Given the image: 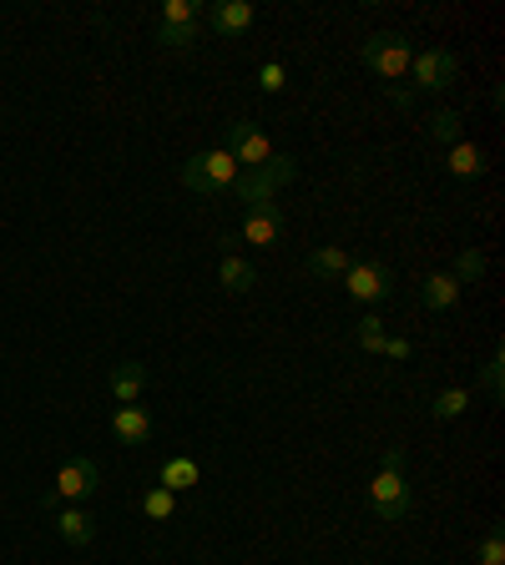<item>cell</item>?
<instances>
[{
	"label": "cell",
	"mask_w": 505,
	"mask_h": 565,
	"mask_svg": "<svg viewBox=\"0 0 505 565\" xmlns=\"http://www.w3.org/2000/svg\"><path fill=\"white\" fill-rule=\"evenodd\" d=\"M197 480H203V469H197L193 455H172V459H162V469H157V485H162V490H172V495L193 490Z\"/></svg>",
	"instance_id": "cell-16"
},
{
	"label": "cell",
	"mask_w": 505,
	"mask_h": 565,
	"mask_svg": "<svg viewBox=\"0 0 505 565\" xmlns=\"http://www.w3.org/2000/svg\"><path fill=\"white\" fill-rule=\"evenodd\" d=\"M339 283H344V293L354 303H385L395 293V268L369 258V263H350V273L339 278Z\"/></svg>",
	"instance_id": "cell-6"
},
{
	"label": "cell",
	"mask_w": 505,
	"mask_h": 565,
	"mask_svg": "<svg viewBox=\"0 0 505 565\" xmlns=\"http://www.w3.org/2000/svg\"><path fill=\"white\" fill-rule=\"evenodd\" d=\"M445 167L455 172V177H485V167H491V162H485V152L475 142H455V146H450Z\"/></svg>",
	"instance_id": "cell-18"
},
{
	"label": "cell",
	"mask_w": 505,
	"mask_h": 565,
	"mask_svg": "<svg viewBox=\"0 0 505 565\" xmlns=\"http://www.w3.org/2000/svg\"><path fill=\"white\" fill-rule=\"evenodd\" d=\"M101 490V469L97 459H66V465L56 469V480H51V506H82V500H92V495Z\"/></svg>",
	"instance_id": "cell-5"
},
{
	"label": "cell",
	"mask_w": 505,
	"mask_h": 565,
	"mask_svg": "<svg viewBox=\"0 0 505 565\" xmlns=\"http://www.w3.org/2000/svg\"><path fill=\"white\" fill-rule=\"evenodd\" d=\"M379 354H385L389 363H405L409 354H415V344H409V338H385V349H379Z\"/></svg>",
	"instance_id": "cell-29"
},
{
	"label": "cell",
	"mask_w": 505,
	"mask_h": 565,
	"mask_svg": "<svg viewBox=\"0 0 505 565\" xmlns=\"http://www.w3.org/2000/svg\"><path fill=\"white\" fill-rule=\"evenodd\" d=\"M238 162H233L223 146H213V152H193L187 162L178 167V182L182 187H193L197 197H228L233 182H238Z\"/></svg>",
	"instance_id": "cell-2"
},
{
	"label": "cell",
	"mask_w": 505,
	"mask_h": 565,
	"mask_svg": "<svg viewBox=\"0 0 505 565\" xmlns=\"http://www.w3.org/2000/svg\"><path fill=\"white\" fill-rule=\"evenodd\" d=\"M299 177V162H293L289 152H273L264 162V167H243L238 172V182H233V197H238L243 207H264V203H273L289 182Z\"/></svg>",
	"instance_id": "cell-1"
},
{
	"label": "cell",
	"mask_w": 505,
	"mask_h": 565,
	"mask_svg": "<svg viewBox=\"0 0 505 565\" xmlns=\"http://www.w3.org/2000/svg\"><path fill=\"white\" fill-rule=\"evenodd\" d=\"M364 66H369L374 76H385L389 86L405 82L409 76V61H415V46H409V36H399V31H374L369 41H364Z\"/></svg>",
	"instance_id": "cell-4"
},
{
	"label": "cell",
	"mask_w": 505,
	"mask_h": 565,
	"mask_svg": "<svg viewBox=\"0 0 505 565\" xmlns=\"http://www.w3.org/2000/svg\"><path fill=\"white\" fill-rule=\"evenodd\" d=\"M481 389H485V399H491V404H501V399H505V349H495L491 359H485Z\"/></svg>",
	"instance_id": "cell-21"
},
{
	"label": "cell",
	"mask_w": 505,
	"mask_h": 565,
	"mask_svg": "<svg viewBox=\"0 0 505 565\" xmlns=\"http://www.w3.org/2000/svg\"><path fill=\"white\" fill-rule=\"evenodd\" d=\"M470 389L465 384H450V389H440V394L430 399V420H460V414L470 410Z\"/></svg>",
	"instance_id": "cell-19"
},
{
	"label": "cell",
	"mask_w": 505,
	"mask_h": 565,
	"mask_svg": "<svg viewBox=\"0 0 505 565\" xmlns=\"http://www.w3.org/2000/svg\"><path fill=\"white\" fill-rule=\"evenodd\" d=\"M111 434H117L121 445H147L152 439V414L142 404H117L111 410Z\"/></svg>",
	"instance_id": "cell-12"
},
{
	"label": "cell",
	"mask_w": 505,
	"mask_h": 565,
	"mask_svg": "<svg viewBox=\"0 0 505 565\" xmlns=\"http://www.w3.org/2000/svg\"><path fill=\"white\" fill-rule=\"evenodd\" d=\"M283 86H289V72H283L278 61H264V66H258V91H268V97H278Z\"/></svg>",
	"instance_id": "cell-28"
},
{
	"label": "cell",
	"mask_w": 505,
	"mask_h": 565,
	"mask_svg": "<svg viewBox=\"0 0 505 565\" xmlns=\"http://www.w3.org/2000/svg\"><path fill=\"white\" fill-rule=\"evenodd\" d=\"M430 142H440V146H455L460 142V111H434L430 117Z\"/></svg>",
	"instance_id": "cell-25"
},
{
	"label": "cell",
	"mask_w": 505,
	"mask_h": 565,
	"mask_svg": "<svg viewBox=\"0 0 505 565\" xmlns=\"http://www.w3.org/2000/svg\"><path fill=\"white\" fill-rule=\"evenodd\" d=\"M450 278H455L460 289L481 283V278H485V253H481V248H460V258H455V268H450Z\"/></svg>",
	"instance_id": "cell-20"
},
{
	"label": "cell",
	"mask_w": 505,
	"mask_h": 565,
	"mask_svg": "<svg viewBox=\"0 0 505 565\" xmlns=\"http://www.w3.org/2000/svg\"><path fill=\"white\" fill-rule=\"evenodd\" d=\"M369 510L379 525H405L415 510V490H409L405 469H379L369 480Z\"/></svg>",
	"instance_id": "cell-3"
},
{
	"label": "cell",
	"mask_w": 505,
	"mask_h": 565,
	"mask_svg": "<svg viewBox=\"0 0 505 565\" xmlns=\"http://www.w3.org/2000/svg\"><path fill=\"white\" fill-rule=\"evenodd\" d=\"M238 238L248 242V248H273V242L283 238V213H278V203L248 207V213H243V228H238Z\"/></svg>",
	"instance_id": "cell-9"
},
{
	"label": "cell",
	"mask_w": 505,
	"mask_h": 565,
	"mask_svg": "<svg viewBox=\"0 0 505 565\" xmlns=\"http://www.w3.org/2000/svg\"><path fill=\"white\" fill-rule=\"evenodd\" d=\"M157 41H162L168 51L197 46V21H187V25H162V21H157Z\"/></svg>",
	"instance_id": "cell-26"
},
{
	"label": "cell",
	"mask_w": 505,
	"mask_h": 565,
	"mask_svg": "<svg viewBox=\"0 0 505 565\" xmlns=\"http://www.w3.org/2000/svg\"><path fill=\"white\" fill-rule=\"evenodd\" d=\"M207 25H213L217 36H243L253 25V6L248 0H213L207 6Z\"/></svg>",
	"instance_id": "cell-13"
},
{
	"label": "cell",
	"mask_w": 505,
	"mask_h": 565,
	"mask_svg": "<svg viewBox=\"0 0 505 565\" xmlns=\"http://www.w3.org/2000/svg\"><path fill=\"white\" fill-rule=\"evenodd\" d=\"M455 76H460V61L440 46L415 51V61H409V82H415V91H450Z\"/></svg>",
	"instance_id": "cell-7"
},
{
	"label": "cell",
	"mask_w": 505,
	"mask_h": 565,
	"mask_svg": "<svg viewBox=\"0 0 505 565\" xmlns=\"http://www.w3.org/2000/svg\"><path fill=\"white\" fill-rule=\"evenodd\" d=\"M142 515L147 520H172V515H178V495L162 490V485H152V490L142 495Z\"/></svg>",
	"instance_id": "cell-23"
},
{
	"label": "cell",
	"mask_w": 505,
	"mask_h": 565,
	"mask_svg": "<svg viewBox=\"0 0 505 565\" xmlns=\"http://www.w3.org/2000/svg\"><path fill=\"white\" fill-rule=\"evenodd\" d=\"M309 278L313 283H339V278L350 273V253H344V248H339V242H324V248H319V253H309Z\"/></svg>",
	"instance_id": "cell-15"
},
{
	"label": "cell",
	"mask_w": 505,
	"mask_h": 565,
	"mask_svg": "<svg viewBox=\"0 0 505 565\" xmlns=\"http://www.w3.org/2000/svg\"><path fill=\"white\" fill-rule=\"evenodd\" d=\"M147 363H137V359H121V363H111V379H107V389H111V399L117 404H137V399L147 394Z\"/></svg>",
	"instance_id": "cell-11"
},
{
	"label": "cell",
	"mask_w": 505,
	"mask_h": 565,
	"mask_svg": "<svg viewBox=\"0 0 505 565\" xmlns=\"http://www.w3.org/2000/svg\"><path fill=\"white\" fill-rule=\"evenodd\" d=\"M385 318L379 313H369V318H359V328H354V344H359V354H379L385 349Z\"/></svg>",
	"instance_id": "cell-22"
},
{
	"label": "cell",
	"mask_w": 505,
	"mask_h": 565,
	"mask_svg": "<svg viewBox=\"0 0 505 565\" xmlns=\"http://www.w3.org/2000/svg\"><path fill=\"white\" fill-rule=\"evenodd\" d=\"M217 283H223V289L228 293H253V283H258V273H253V263L248 258H238L228 248V253H223V263H217Z\"/></svg>",
	"instance_id": "cell-17"
},
{
	"label": "cell",
	"mask_w": 505,
	"mask_h": 565,
	"mask_svg": "<svg viewBox=\"0 0 505 565\" xmlns=\"http://www.w3.org/2000/svg\"><path fill=\"white\" fill-rule=\"evenodd\" d=\"M389 101H395L399 111H409L415 107V91H409V86H389Z\"/></svg>",
	"instance_id": "cell-31"
},
{
	"label": "cell",
	"mask_w": 505,
	"mask_h": 565,
	"mask_svg": "<svg viewBox=\"0 0 505 565\" xmlns=\"http://www.w3.org/2000/svg\"><path fill=\"white\" fill-rule=\"evenodd\" d=\"M460 293H465V289H460L450 273H425V278H420V303H425L430 313H450V308L460 303Z\"/></svg>",
	"instance_id": "cell-14"
},
{
	"label": "cell",
	"mask_w": 505,
	"mask_h": 565,
	"mask_svg": "<svg viewBox=\"0 0 505 565\" xmlns=\"http://www.w3.org/2000/svg\"><path fill=\"white\" fill-rule=\"evenodd\" d=\"M475 565H505V530L491 525L481 535V545H475Z\"/></svg>",
	"instance_id": "cell-24"
},
{
	"label": "cell",
	"mask_w": 505,
	"mask_h": 565,
	"mask_svg": "<svg viewBox=\"0 0 505 565\" xmlns=\"http://www.w3.org/2000/svg\"><path fill=\"white\" fill-rule=\"evenodd\" d=\"M379 469H405V445H389L385 455H379Z\"/></svg>",
	"instance_id": "cell-30"
},
{
	"label": "cell",
	"mask_w": 505,
	"mask_h": 565,
	"mask_svg": "<svg viewBox=\"0 0 505 565\" xmlns=\"http://www.w3.org/2000/svg\"><path fill=\"white\" fill-rule=\"evenodd\" d=\"M187 21H203V6H197V0H168V6H162V25H187Z\"/></svg>",
	"instance_id": "cell-27"
},
{
	"label": "cell",
	"mask_w": 505,
	"mask_h": 565,
	"mask_svg": "<svg viewBox=\"0 0 505 565\" xmlns=\"http://www.w3.org/2000/svg\"><path fill=\"white\" fill-rule=\"evenodd\" d=\"M223 152L238 162V167H264L273 156V142H268L253 121H223Z\"/></svg>",
	"instance_id": "cell-8"
},
{
	"label": "cell",
	"mask_w": 505,
	"mask_h": 565,
	"mask_svg": "<svg viewBox=\"0 0 505 565\" xmlns=\"http://www.w3.org/2000/svg\"><path fill=\"white\" fill-rule=\"evenodd\" d=\"M51 525H56V535L66 545H72V551H82V545H92L97 541V520L86 515L82 506H56V515H51Z\"/></svg>",
	"instance_id": "cell-10"
}]
</instances>
